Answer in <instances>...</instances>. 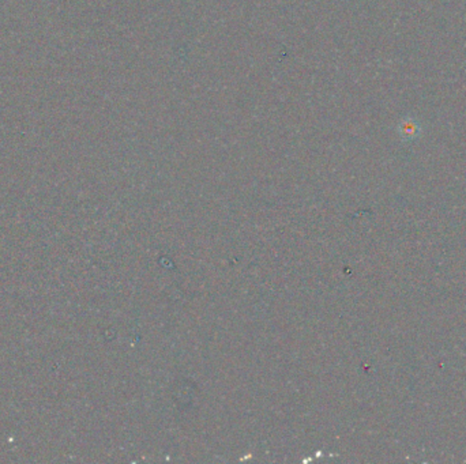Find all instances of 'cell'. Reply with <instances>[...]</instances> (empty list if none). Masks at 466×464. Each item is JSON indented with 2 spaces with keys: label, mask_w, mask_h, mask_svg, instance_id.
I'll return each instance as SVG.
<instances>
[{
  "label": "cell",
  "mask_w": 466,
  "mask_h": 464,
  "mask_svg": "<svg viewBox=\"0 0 466 464\" xmlns=\"http://www.w3.org/2000/svg\"><path fill=\"white\" fill-rule=\"evenodd\" d=\"M420 124L413 120V119H405L401 124H400V134L401 138L407 142L415 140L420 135Z\"/></svg>",
  "instance_id": "obj_1"
}]
</instances>
